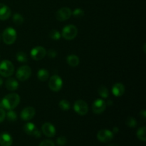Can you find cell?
Here are the masks:
<instances>
[{
  "mask_svg": "<svg viewBox=\"0 0 146 146\" xmlns=\"http://www.w3.org/2000/svg\"><path fill=\"white\" fill-rule=\"evenodd\" d=\"M17 59L19 62H21V63H25L27 61V54H25L24 52H22V51H19L18 53L17 54Z\"/></svg>",
  "mask_w": 146,
  "mask_h": 146,
  "instance_id": "d4e9b609",
  "label": "cell"
},
{
  "mask_svg": "<svg viewBox=\"0 0 146 146\" xmlns=\"http://www.w3.org/2000/svg\"><path fill=\"white\" fill-rule=\"evenodd\" d=\"M38 146H55V145H54V143L52 141H50V140H44V141H43L39 144Z\"/></svg>",
  "mask_w": 146,
  "mask_h": 146,
  "instance_id": "4dcf8cb0",
  "label": "cell"
},
{
  "mask_svg": "<svg viewBox=\"0 0 146 146\" xmlns=\"http://www.w3.org/2000/svg\"><path fill=\"white\" fill-rule=\"evenodd\" d=\"M24 17L20 14H18V13H17V14H15L13 16V21L17 26L22 24L23 22H24Z\"/></svg>",
  "mask_w": 146,
  "mask_h": 146,
  "instance_id": "603a6c76",
  "label": "cell"
},
{
  "mask_svg": "<svg viewBox=\"0 0 146 146\" xmlns=\"http://www.w3.org/2000/svg\"><path fill=\"white\" fill-rule=\"evenodd\" d=\"M73 15L74 17H76V18H81L82 17L84 16V10L81 9L80 8H77L74 9V11H73Z\"/></svg>",
  "mask_w": 146,
  "mask_h": 146,
  "instance_id": "f1b7e54d",
  "label": "cell"
},
{
  "mask_svg": "<svg viewBox=\"0 0 146 146\" xmlns=\"http://www.w3.org/2000/svg\"><path fill=\"white\" fill-rule=\"evenodd\" d=\"M41 130H42L43 133L46 136L49 137V138L54 137L56 135V128L51 123H45L43 124Z\"/></svg>",
  "mask_w": 146,
  "mask_h": 146,
  "instance_id": "4fadbf2b",
  "label": "cell"
},
{
  "mask_svg": "<svg viewBox=\"0 0 146 146\" xmlns=\"http://www.w3.org/2000/svg\"><path fill=\"white\" fill-rule=\"evenodd\" d=\"M49 76V74H48V71L44 68H41V69L38 70V73H37V77H38V80L41 81H46L48 78Z\"/></svg>",
  "mask_w": 146,
  "mask_h": 146,
  "instance_id": "ffe728a7",
  "label": "cell"
},
{
  "mask_svg": "<svg viewBox=\"0 0 146 146\" xmlns=\"http://www.w3.org/2000/svg\"><path fill=\"white\" fill-rule=\"evenodd\" d=\"M146 128L145 126H143L140 128L137 131V137L140 141L145 142L146 141V135H145Z\"/></svg>",
  "mask_w": 146,
  "mask_h": 146,
  "instance_id": "44dd1931",
  "label": "cell"
},
{
  "mask_svg": "<svg viewBox=\"0 0 146 146\" xmlns=\"http://www.w3.org/2000/svg\"><path fill=\"white\" fill-rule=\"evenodd\" d=\"M125 124L128 125V127H131V128H135L137 125V121L133 117H128L125 121Z\"/></svg>",
  "mask_w": 146,
  "mask_h": 146,
  "instance_id": "83f0119b",
  "label": "cell"
},
{
  "mask_svg": "<svg viewBox=\"0 0 146 146\" xmlns=\"http://www.w3.org/2000/svg\"><path fill=\"white\" fill-rule=\"evenodd\" d=\"M6 117H7V120L9 121H11V122H14L17 120V115L14 111H13L12 110H9L8 112L6 114Z\"/></svg>",
  "mask_w": 146,
  "mask_h": 146,
  "instance_id": "cb8c5ba5",
  "label": "cell"
},
{
  "mask_svg": "<svg viewBox=\"0 0 146 146\" xmlns=\"http://www.w3.org/2000/svg\"><path fill=\"white\" fill-rule=\"evenodd\" d=\"M63 86V81L60 76L54 75L51 77L48 82V87L52 91L58 92L61 89Z\"/></svg>",
  "mask_w": 146,
  "mask_h": 146,
  "instance_id": "8992f818",
  "label": "cell"
},
{
  "mask_svg": "<svg viewBox=\"0 0 146 146\" xmlns=\"http://www.w3.org/2000/svg\"><path fill=\"white\" fill-rule=\"evenodd\" d=\"M140 115L142 116V118H143V119H145V117H146V111L145 110H143L142 111H141V113H140Z\"/></svg>",
  "mask_w": 146,
  "mask_h": 146,
  "instance_id": "e575fe53",
  "label": "cell"
},
{
  "mask_svg": "<svg viewBox=\"0 0 146 146\" xmlns=\"http://www.w3.org/2000/svg\"><path fill=\"white\" fill-rule=\"evenodd\" d=\"M74 111L76 113L81 115H84L88 113V107L86 103L83 100H78L74 103Z\"/></svg>",
  "mask_w": 146,
  "mask_h": 146,
  "instance_id": "9c48e42d",
  "label": "cell"
},
{
  "mask_svg": "<svg viewBox=\"0 0 146 146\" xmlns=\"http://www.w3.org/2000/svg\"><path fill=\"white\" fill-rule=\"evenodd\" d=\"M2 83H3V81H2V79H1V78H0V86H1L2 85Z\"/></svg>",
  "mask_w": 146,
  "mask_h": 146,
  "instance_id": "f35d334b",
  "label": "cell"
},
{
  "mask_svg": "<svg viewBox=\"0 0 146 146\" xmlns=\"http://www.w3.org/2000/svg\"><path fill=\"white\" fill-rule=\"evenodd\" d=\"M31 74V69L29 66H22L19 67L16 73V77L19 81H24L29 78Z\"/></svg>",
  "mask_w": 146,
  "mask_h": 146,
  "instance_id": "5b68a950",
  "label": "cell"
},
{
  "mask_svg": "<svg viewBox=\"0 0 146 146\" xmlns=\"http://www.w3.org/2000/svg\"><path fill=\"white\" fill-rule=\"evenodd\" d=\"M67 143V139L65 136H60L57 138L56 143L59 146H64Z\"/></svg>",
  "mask_w": 146,
  "mask_h": 146,
  "instance_id": "f546056e",
  "label": "cell"
},
{
  "mask_svg": "<svg viewBox=\"0 0 146 146\" xmlns=\"http://www.w3.org/2000/svg\"><path fill=\"white\" fill-rule=\"evenodd\" d=\"M72 12L71 10L68 7H62L59 9L56 13V18L58 21H63L68 19L71 17Z\"/></svg>",
  "mask_w": 146,
  "mask_h": 146,
  "instance_id": "30bf717a",
  "label": "cell"
},
{
  "mask_svg": "<svg viewBox=\"0 0 146 146\" xmlns=\"http://www.w3.org/2000/svg\"><path fill=\"white\" fill-rule=\"evenodd\" d=\"M35 113V109L33 107H27V108H24L21 112V118L24 121H29L34 118Z\"/></svg>",
  "mask_w": 146,
  "mask_h": 146,
  "instance_id": "7c38bea8",
  "label": "cell"
},
{
  "mask_svg": "<svg viewBox=\"0 0 146 146\" xmlns=\"http://www.w3.org/2000/svg\"><path fill=\"white\" fill-rule=\"evenodd\" d=\"M49 37L52 40H58L61 38V34L57 30L53 29L49 32Z\"/></svg>",
  "mask_w": 146,
  "mask_h": 146,
  "instance_id": "4316f807",
  "label": "cell"
},
{
  "mask_svg": "<svg viewBox=\"0 0 146 146\" xmlns=\"http://www.w3.org/2000/svg\"><path fill=\"white\" fill-rule=\"evenodd\" d=\"M20 101L19 96L15 93L9 94L6 96L1 102V107L7 110H13L19 105Z\"/></svg>",
  "mask_w": 146,
  "mask_h": 146,
  "instance_id": "6da1fadb",
  "label": "cell"
},
{
  "mask_svg": "<svg viewBox=\"0 0 146 146\" xmlns=\"http://www.w3.org/2000/svg\"><path fill=\"white\" fill-rule=\"evenodd\" d=\"M46 54L48 55V56L49 57V58H55V57H56L57 52L55 51V50L50 49V50H48V52H46Z\"/></svg>",
  "mask_w": 146,
  "mask_h": 146,
  "instance_id": "1f68e13d",
  "label": "cell"
},
{
  "mask_svg": "<svg viewBox=\"0 0 146 146\" xmlns=\"http://www.w3.org/2000/svg\"><path fill=\"white\" fill-rule=\"evenodd\" d=\"M98 94L104 98H108V95H109V92H108V88L106 86H100L99 88H98Z\"/></svg>",
  "mask_w": 146,
  "mask_h": 146,
  "instance_id": "7402d4cb",
  "label": "cell"
},
{
  "mask_svg": "<svg viewBox=\"0 0 146 146\" xmlns=\"http://www.w3.org/2000/svg\"><path fill=\"white\" fill-rule=\"evenodd\" d=\"M33 136H34V137H35V138H39L41 136V131H40L39 130L36 129V130L35 132H34V135H33Z\"/></svg>",
  "mask_w": 146,
  "mask_h": 146,
  "instance_id": "836d02e7",
  "label": "cell"
},
{
  "mask_svg": "<svg viewBox=\"0 0 146 146\" xmlns=\"http://www.w3.org/2000/svg\"><path fill=\"white\" fill-rule=\"evenodd\" d=\"M77 34H78V29L76 26L72 24L65 26L61 33L63 38H65L66 40H73L76 38Z\"/></svg>",
  "mask_w": 146,
  "mask_h": 146,
  "instance_id": "277c9868",
  "label": "cell"
},
{
  "mask_svg": "<svg viewBox=\"0 0 146 146\" xmlns=\"http://www.w3.org/2000/svg\"><path fill=\"white\" fill-rule=\"evenodd\" d=\"M31 57L35 61H40L43 59L46 55V51L45 48L42 46H36L31 51Z\"/></svg>",
  "mask_w": 146,
  "mask_h": 146,
  "instance_id": "52a82bcc",
  "label": "cell"
},
{
  "mask_svg": "<svg viewBox=\"0 0 146 146\" xmlns=\"http://www.w3.org/2000/svg\"><path fill=\"white\" fill-rule=\"evenodd\" d=\"M106 108V102L102 99H96L94 101L92 106L93 112L96 114H101L104 112Z\"/></svg>",
  "mask_w": 146,
  "mask_h": 146,
  "instance_id": "8fae6325",
  "label": "cell"
},
{
  "mask_svg": "<svg viewBox=\"0 0 146 146\" xmlns=\"http://www.w3.org/2000/svg\"><path fill=\"white\" fill-rule=\"evenodd\" d=\"M112 93L115 96H121L125 93V86L121 83H116L112 87Z\"/></svg>",
  "mask_w": 146,
  "mask_h": 146,
  "instance_id": "2e32d148",
  "label": "cell"
},
{
  "mask_svg": "<svg viewBox=\"0 0 146 146\" xmlns=\"http://www.w3.org/2000/svg\"><path fill=\"white\" fill-rule=\"evenodd\" d=\"M6 118V113L3 108H0V123L2 122Z\"/></svg>",
  "mask_w": 146,
  "mask_h": 146,
  "instance_id": "d6a6232c",
  "label": "cell"
},
{
  "mask_svg": "<svg viewBox=\"0 0 146 146\" xmlns=\"http://www.w3.org/2000/svg\"><path fill=\"white\" fill-rule=\"evenodd\" d=\"M58 106H59L60 108L63 111H68L70 108V103L68 102L66 100H61L60 101L59 104H58Z\"/></svg>",
  "mask_w": 146,
  "mask_h": 146,
  "instance_id": "484cf974",
  "label": "cell"
},
{
  "mask_svg": "<svg viewBox=\"0 0 146 146\" xmlns=\"http://www.w3.org/2000/svg\"><path fill=\"white\" fill-rule=\"evenodd\" d=\"M2 39L4 42L7 45H11L15 42L17 39V31L11 27L5 29L3 31Z\"/></svg>",
  "mask_w": 146,
  "mask_h": 146,
  "instance_id": "3957f363",
  "label": "cell"
},
{
  "mask_svg": "<svg viewBox=\"0 0 146 146\" xmlns=\"http://www.w3.org/2000/svg\"><path fill=\"white\" fill-rule=\"evenodd\" d=\"M37 128H36L35 125L32 123H27L24 125V131L27 135H34V132L36 131Z\"/></svg>",
  "mask_w": 146,
  "mask_h": 146,
  "instance_id": "d6986e66",
  "label": "cell"
},
{
  "mask_svg": "<svg viewBox=\"0 0 146 146\" xmlns=\"http://www.w3.org/2000/svg\"><path fill=\"white\" fill-rule=\"evenodd\" d=\"M11 9L7 5L0 3V20H7L11 16Z\"/></svg>",
  "mask_w": 146,
  "mask_h": 146,
  "instance_id": "9a60e30c",
  "label": "cell"
},
{
  "mask_svg": "<svg viewBox=\"0 0 146 146\" xmlns=\"http://www.w3.org/2000/svg\"><path fill=\"white\" fill-rule=\"evenodd\" d=\"M5 85L7 89H8L9 91H15V90H17L19 87V84L18 82H17V81L13 78H9L6 81Z\"/></svg>",
  "mask_w": 146,
  "mask_h": 146,
  "instance_id": "e0dca14e",
  "label": "cell"
},
{
  "mask_svg": "<svg viewBox=\"0 0 146 146\" xmlns=\"http://www.w3.org/2000/svg\"><path fill=\"white\" fill-rule=\"evenodd\" d=\"M107 146H119V145H117V144L113 143V144H110V145H107Z\"/></svg>",
  "mask_w": 146,
  "mask_h": 146,
  "instance_id": "74e56055",
  "label": "cell"
},
{
  "mask_svg": "<svg viewBox=\"0 0 146 146\" xmlns=\"http://www.w3.org/2000/svg\"><path fill=\"white\" fill-rule=\"evenodd\" d=\"M106 104L107 106H111L113 105V101H111V100H109V101H108L106 103Z\"/></svg>",
  "mask_w": 146,
  "mask_h": 146,
  "instance_id": "8d00e7d4",
  "label": "cell"
},
{
  "mask_svg": "<svg viewBox=\"0 0 146 146\" xmlns=\"http://www.w3.org/2000/svg\"><path fill=\"white\" fill-rule=\"evenodd\" d=\"M113 137V133L108 129L101 130L97 133V138L100 142L102 143L110 142L111 141H112Z\"/></svg>",
  "mask_w": 146,
  "mask_h": 146,
  "instance_id": "ba28073f",
  "label": "cell"
},
{
  "mask_svg": "<svg viewBox=\"0 0 146 146\" xmlns=\"http://www.w3.org/2000/svg\"><path fill=\"white\" fill-rule=\"evenodd\" d=\"M118 131H119V129H118V127H114L113 130V133H118Z\"/></svg>",
  "mask_w": 146,
  "mask_h": 146,
  "instance_id": "d590c367",
  "label": "cell"
},
{
  "mask_svg": "<svg viewBox=\"0 0 146 146\" xmlns=\"http://www.w3.org/2000/svg\"><path fill=\"white\" fill-rule=\"evenodd\" d=\"M13 139L11 135L8 133H2L0 134V145L11 146L12 145Z\"/></svg>",
  "mask_w": 146,
  "mask_h": 146,
  "instance_id": "5bb4252c",
  "label": "cell"
},
{
  "mask_svg": "<svg viewBox=\"0 0 146 146\" xmlns=\"http://www.w3.org/2000/svg\"><path fill=\"white\" fill-rule=\"evenodd\" d=\"M14 67L12 63L8 60H4L0 63V75L9 77L14 74Z\"/></svg>",
  "mask_w": 146,
  "mask_h": 146,
  "instance_id": "7a4b0ae2",
  "label": "cell"
},
{
  "mask_svg": "<svg viewBox=\"0 0 146 146\" xmlns=\"http://www.w3.org/2000/svg\"><path fill=\"white\" fill-rule=\"evenodd\" d=\"M66 61L69 66L72 67H76L79 64L80 60L77 56L74 55V54H71V55H68L67 56Z\"/></svg>",
  "mask_w": 146,
  "mask_h": 146,
  "instance_id": "ac0fdd59",
  "label": "cell"
}]
</instances>
